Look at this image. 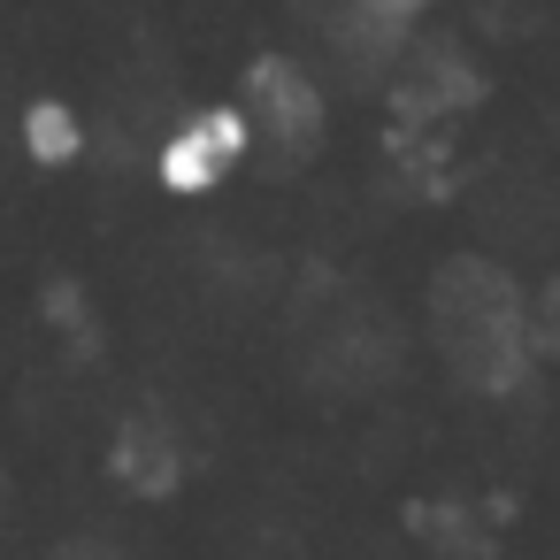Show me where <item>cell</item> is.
<instances>
[{"label": "cell", "mask_w": 560, "mask_h": 560, "mask_svg": "<svg viewBox=\"0 0 560 560\" xmlns=\"http://www.w3.org/2000/svg\"><path fill=\"white\" fill-rule=\"evenodd\" d=\"M238 108L254 116V139H269V147H284V154H307V147L323 139V85H315L292 55H261V62L246 70Z\"/></svg>", "instance_id": "obj_2"}, {"label": "cell", "mask_w": 560, "mask_h": 560, "mask_svg": "<svg viewBox=\"0 0 560 560\" xmlns=\"http://www.w3.org/2000/svg\"><path fill=\"white\" fill-rule=\"evenodd\" d=\"M422 9H430V0H353V24H361V39L392 47V39H407V24Z\"/></svg>", "instance_id": "obj_6"}, {"label": "cell", "mask_w": 560, "mask_h": 560, "mask_svg": "<svg viewBox=\"0 0 560 560\" xmlns=\"http://www.w3.org/2000/svg\"><path fill=\"white\" fill-rule=\"evenodd\" d=\"M185 438L162 422V415H124L116 438H108V476L131 491V499H177L185 491Z\"/></svg>", "instance_id": "obj_3"}, {"label": "cell", "mask_w": 560, "mask_h": 560, "mask_svg": "<svg viewBox=\"0 0 560 560\" xmlns=\"http://www.w3.org/2000/svg\"><path fill=\"white\" fill-rule=\"evenodd\" d=\"M55 560H124V552H116L108 537H62V545H55Z\"/></svg>", "instance_id": "obj_7"}, {"label": "cell", "mask_w": 560, "mask_h": 560, "mask_svg": "<svg viewBox=\"0 0 560 560\" xmlns=\"http://www.w3.org/2000/svg\"><path fill=\"white\" fill-rule=\"evenodd\" d=\"M39 323H47L78 361L101 353V315H93V292H85L78 277H47V284H39Z\"/></svg>", "instance_id": "obj_5"}, {"label": "cell", "mask_w": 560, "mask_h": 560, "mask_svg": "<svg viewBox=\"0 0 560 560\" xmlns=\"http://www.w3.org/2000/svg\"><path fill=\"white\" fill-rule=\"evenodd\" d=\"M0 506H9V476H0Z\"/></svg>", "instance_id": "obj_8"}, {"label": "cell", "mask_w": 560, "mask_h": 560, "mask_svg": "<svg viewBox=\"0 0 560 560\" xmlns=\"http://www.w3.org/2000/svg\"><path fill=\"white\" fill-rule=\"evenodd\" d=\"M16 147H24L32 170H78V162H85V116H78L70 101L39 93V101H24V116H16Z\"/></svg>", "instance_id": "obj_4"}, {"label": "cell", "mask_w": 560, "mask_h": 560, "mask_svg": "<svg viewBox=\"0 0 560 560\" xmlns=\"http://www.w3.org/2000/svg\"><path fill=\"white\" fill-rule=\"evenodd\" d=\"M246 154H254V116H246L238 101H208V108H192L177 131H162V147H154V185H162L170 200H208Z\"/></svg>", "instance_id": "obj_1"}]
</instances>
